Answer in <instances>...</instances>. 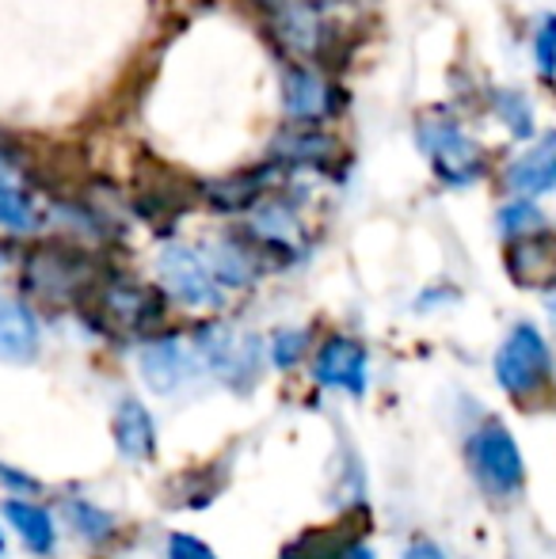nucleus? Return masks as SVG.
I'll return each mask as SVG.
<instances>
[{"label":"nucleus","mask_w":556,"mask_h":559,"mask_svg":"<svg viewBox=\"0 0 556 559\" xmlns=\"http://www.w3.org/2000/svg\"><path fill=\"white\" fill-rule=\"evenodd\" d=\"M268 31L301 66H324L351 46L358 0H252Z\"/></svg>","instance_id":"nucleus-1"},{"label":"nucleus","mask_w":556,"mask_h":559,"mask_svg":"<svg viewBox=\"0 0 556 559\" xmlns=\"http://www.w3.org/2000/svg\"><path fill=\"white\" fill-rule=\"evenodd\" d=\"M492 373L496 384L519 404H534L537 396H545L553 384L556 361L549 350V338L542 335V328H534L530 320L514 324L504 335V343L496 346V358H492Z\"/></svg>","instance_id":"nucleus-2"},{"label":"nucleus","mask_w":556,"mask_h":559,"mask_svg":"<svg viewBox=\"0 0 556 559\" xmlns=\"http://www.w3.org/2000/svg\"><path fill=\"white\" fill-rule=\"evenodd\" d=\"M465 461L488 499H519L527 487V456L504 423H481L465 442Z\"/></svg>","instance_id":"nucleus-3"},{"label":"nucleus","mask_w":556,"mask_h":559,"mask_svg":"<svg viewBox=\"0 0 556 559\" xmlns=\"http://www.w3.org/2000/svg\"><path fill=\"white\" fill-rule=\"evenodd\" d=\"M416 141H419V153L427 156L430 171L446 187H473L476 179L488 176V160H484L481 145L453 118L423 115L416 126Z\"/></svg>","instance_id":"nucleus-4"},{"label":"nucleus","mask_w":556,"mask_h":559,"mask_svg":"<svg viewBox=\"0 0 556 559\" xmlns=\"http://www.w3.org/2000/svg\"><path fill=\"white\" fill-rule=\"evenodd\" d=\"M156 278L161 289L184 309H217L225 301V289L210 266L206 251L194 243H168L156 255Z\"/></svg>","instance_id":"nucleus-5"},{"label":"nucleus","mask_w":556,"mask_h":559,"mask_svg":"<svg viewBox=\"0 0 556 559\" xmlns=\"http://www.w3.org/2000/svg\"><path fill=\"white\" fill-rule=\"evenodd\" d=\"M282 111L294 126L305 130H320L328 118L340 115V88L320 73L317 66H286L282 73Z\"/></svg>","instance_id":"nucleus-6"},{"label":"nucleus","mask_w":556,"mask_h":559,"mask_svg":"<svg viewBox=\"0 0 556 559\" xmlns=\"http://www.w3.org/2000/svg\"><path fill=\"white\" fill-rule=\"evenodd\" d=\"M312 381L320 389L363 396L370 389V350L351 335H332L312 354Z\"/></svg>","instance_id":"nucleus-7"},{"label":"nucleus","mask_w":556,"mask_h":559,"mask_svg":"<svg viewBox=\"0 0 556 559\" xmlns=\"http://www.w3.org/2000/svg\"><path fill=\"white\" fill-rule=\"evenodd\" d=\"M194 354H199V361L210 369V373L222 377L225 384H237V389L248 381V377H256V369H260V343L237 335L225 324L202 328L199 343H194Z\"/></svg>","instance_id":"nucleus-8"},{"label":"nucleus","mask_w":556,"mask_h":559,"mask_svg":"<svg viewBox=\"0 0 556 559\" xmlns=\"http://www.w3.org/2000/svg\"><path fill=\"white\" fill-rule=\"evenodd\" d=\"M248 243L260 255H279L294 259L305 248V222L297 214V206L282 199H263L260 206L248 214Z\"/></svg>","instance_id":"nucleus-9"},{"label":"nucleus","mask_w":556,"mask_h":559,"mask_svg":"<svg viewBox=\"0 0 556 559\" xmlns=\"http://www.w3.org/2000/svg\"><path fill=\"white\" fill-rule=\"evenodd\" d=\"M99 309L111 324H119L122 332H153L164 317V305H161V294L149 286H141L134 278H119L111 286L99 289Z\"/></svg>","instance_id":"nucleus-10"},{"label":"nucleus","mask_w":556,"mask_h":559,"mask_svg":"<svg viewBox=\"0 0 556 559\" xmlns=\"http://www.w3.org/2000/svg\"><path fill=\"white\" fill-rule=\"evenodd\" d=\"M27 282L38 294L54 297V301H66L76 289L88 286V266L76 248H58V243H46L35 255L27 259Z\"/></svg>","instance_id":"nucleus-11"},{"label":"nucleus","mask_w":556,"mask_h":559,"mask_svg":"<svg viewBox=\"0 0 556 559\" xmlns=\"http://www.w3.org/2000/svg\"><path fill=\"white\" fill-rule=\"evenodd\" d=\"M507 187L514 199H530L537 194H556V133H542L537 145L519 153L504 171Z\"/></svg>","instance_id":"nucleus-12"},{"label":"nucleus","mask_w":556,"mask_h":559,"mask_svg":"<svg viewBox=\"0 0 556 559\" xmlns=\"http://www.w3.org/2000/svg\"><path fill=\"white\" fill-rule=\"evenodd\" d=\"M111 435L115 449L122 461L130 464H149L156 456V419L138 396H122L119 407L111 415Z\"/></svg>","instance_id":"nucleus-13"},{"label":"nucleus","mask_w":556,"mask_h":559,"mask_svg":"<svg viewBox=\"0 0 556 559\" xmlns=\"http://www.w3.org/2000/svg\"><path fill=\"white\" fill-rule=\"evenodd\" d=\"M191 366H194L191 350L179 338H153L138 358L141 381H145V389L153 396H171L191 377Z\"/></svg>","instance_id":"nucleus-14"},{"label":"nucleus","mask_w":556,"mask_h":559,"mask_svg":"<svg viewBox=\"0 0 556 559\" xmlns=\"http://www.w3.org/2000/svg\"><path fill=\"white\" fill-rule=\"evenodd\" d=\"M279 164H268V168H256V171H237V176H225L217 183L206 187V199L210 210H222V214H252L268 191L279 183Z\"/></svg>","instance_id":"nucleus-15"},{"label":"nucleus","mask_w":556,"mask_h":559,"mask_svg":"<svg viewBox=\"0 0 556 559\" xmlns=\"http://www.w3.org/2000/svg\"><path fill=\"white\" fill-rule=\"evenodd\" d=\"M507 271L519 286L553 289L556 286V240L549 233H534L511 240L507 248Z\"/></svg>","instance_id":"nucleus-16"},{"label":"nucleus","mask_w":556,"mask_h":559,"mask_svg":"<svg viewBox=\"0 0 556 559\" xmlns=\"http://www.w3.org/2000/svg\"><path fill=\"white\" fill-rule=\"evenodd\" d=\"M43 328L31 305L23 301H0V361L8 366H27L38 358Z\"/></svg>","instance_id":"nucleus-17"},{"label":"nucleus","mask_w":556,"mask_h":559,"mask_svg":"<svg viewBox=\"0 0 556 559\" xmlns=\"http://www.w3.org/2000/svg\"><path fill=\"white\" fill-rule=\"evenodd\" d=\"M38 222H43L38 199L20 179L15 164L0 153V228H4V233H35Z\"/></svg>","instance_id":"nucleus-18"},{"label":"nucleus","mask_w":556,"mask_h":559,"mask_svg":"<svg viewBox=\"0 0 556 559\" xmlns=\"http://www.w3.org/2000/svg\"><path fill=\"white\" fill-rule=\"evenodd\" d=\"M0 518L12 525V533L23 540V548L35 556H50L58 548V525H54V514L38 502L27 499H4L0 507Z\"/></svg>","instance_id":"nucleus-19"},{"label":"nucleus","mask_w":556,"mask_h":559,"mask_svg":"<svg viewBox=\"0 0 556 559\" xmlns=\"http://www.w3.org/2000/svg\"><path fill=\"white\" fill-rule=\"evenodd\" d=\"M335 156V141L324 130H305V126H289L286 133L275 138V160L289 168H324Z\"/></svg>","instance_id":"nucleus-20"},{"label":"nucleus","mask_w":556,"mask_h":559,"mask_svg":"<svg viewBox=\"0 0 556 559\" xmlns=\"http://www.w3.org/2000/svg\"><path fill=\"white\" fill-rule=\"evenodd\" d=\"M61 514H66V525L73 537H81L84 545H107V540L119 533V522H115L111 510H104L99 502L84 499V495H73V499H66V507H61Z\"/></svg>","instance_id":"nucleus-21"},{"label":"nucleus","mask_w":556,"mask_h":559,"mask_svg":"<svg viewBox=\"0 0 556 559\" xmlns=\"http://www.w3.org/2000/svg\"><path fill=\"white\" fill-rule=\"evenodd\" d=\"M488 104H492V111H496V118L507 126V133H511L514 141L534 138V107H530V99L522 96L519 88H492Z\"/></svg>","instance_id":"nucleus-22"},{"label":"nucleus","mask_w":556,"mask_h":559,"mask_svg":"<svg viewBox=\"0 0 556 559\" xmlns=\"http://www.w3.org/2000/svg\"><path fill=\"white\" fill-rule=\"evenodd\" d=\"M496 225H499V233H504L507 240H522V236L545 233V214L530 199H511L496 214Z\"/></svg>","instance_id":"nucleus-23"},{"label":"nucleus","mask_w":556,"mask_h":559,"mask_svg":"<svg viewBox=\"0 0 556 559\" xmlns=\"http://www.w3.org/2000/svg\"><path fill=\"white\" fill-rule=\"evenodd\" d=\"M268 354H271V366L275 369L301 366V358L309 354V332H305V328H282V332L271 338Z\"/></svg>","instance_id":"nucleus-24"},{"label":"nucleus","mask_w":556,"mask_h":559,"mask_svg":"<svg viewBox=\"0 0 556 559\" xmlns=\"http://www.w3.org/2000/svg\"><path fill=\"white\" fill-rule=\"evenodd\" d=\"M534 66L542 81L556 84V12H545L534 27Z\"/></svg>","instance_id":"nucleus-25"},{"label":"nucleus","mask_w":556,"mask_h":559,"mask_svg":"<svg viewBox=\"0 0 556 559\" xmlns=\"http://www.w3.org/2000/svg\"><path fill=\"white\" fill-rule=\"evenodd\" d=\"M168 559H217L206 540L191 537V533H171L168 537Z\"/></svg>","instance_id":"nucleus-26"},{"label":"nucleus","mask_w":556,"mask_h":559,"mask_svg":"<svg viewBox=\"0 0 556 559\" xmlns=\"http://www.w3.org/2000/svg\"><path fill=\"white\" fill-rule=\"evenodd\" d=\"M0 487H4V495H35L38 491V479L27 476V472H20L15 464H4L0 461Z\"/></svg>","instance_id":"nucleus-27"},{"label":"nucleus","mask_w":556,"mask_h":559,"mask_svg":"<svg viewBox=\"0 0 556 559\" xmlns=\"http://www.w3.org/2000/svg\"><path fill=\"white\" fill-rule=\"evenodd\" d=\"M404 559H450V556H446L435 540H412V545L404 548Z\"/></svg>","instance_id":"nucleus-28"},{"label":"nucleus","mask_w":556,"mask_h":559,"mask_svg":"<svg viewBox=\"0 0 556 559\" xmlns=\"http://www.w3.org/2000/svg\"><path fill=\"white\" fill-rule=\"evenodd\" d=\"M335 559H378V552L370 545H363V540H351V545H343L335 552Z\"/></svg>","instance_id":"nucleus-29"},{"label":"nucleus","mask_w":556,"mask_h":559,"mask_svg":"<svg viewBox=\"0 0 556 559\" xmlns=\"http://www.w3.org/2000/svg\"><path fill=\"white\" fill-rule=\"evenodd\" d=\"M4 552H8V540H4V530H0V559H4Z\"/></svg>","instance_id":"nucleus-30"},{"label":"nucleus","mask_w":556,"mask_h":559,"mask_svg":"<svg viewBox=\"0 0 556 559\" xmlns=\"http://www.w3.org/2000/svg\"><path fill=\"white\" fill-rule=\"evenodd\" d=\"M549 309H553V312H556V286H553V289H549Z\"/></svg>","instance_id":"nucleus-31"}]
</instances>
